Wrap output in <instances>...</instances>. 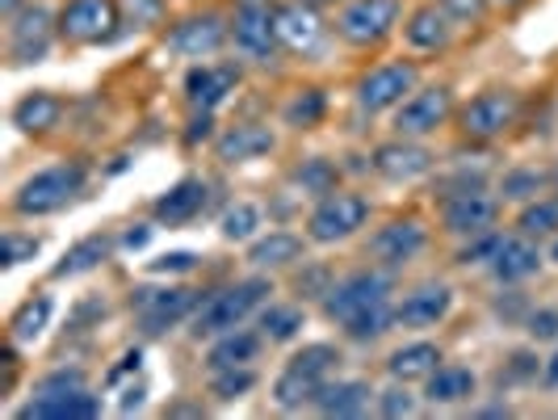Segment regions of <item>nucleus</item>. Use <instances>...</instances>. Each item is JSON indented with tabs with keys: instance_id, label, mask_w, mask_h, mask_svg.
<instances>
[{
	"instance_id": "obj_62",
	"label": "nucleus",
	"mask_w": 558,
	"mask_h": 420,
	"mask_svg": "<svg viewBox=\"0 0 558 420\" xmlns=\"http://www.w3.org/2000/svg\"><path fill=\"white\" fill-rule=\"evenodd\" d=\"M240 4H274V0H240Z\"/></svg>"
},
{
	"instance_id": "obj_19",
	"label": "nucleus",
	"mask_w": 558,
	"mask_h": 420,
	"mask_svg": "<svg viewBox=\"0 0 558 420\" xmlns=\"http://www.w3.org/2000/svg\"><path fill=\"white\" fill-rule=\"evenodd\" d=\"M235 88H240V68L235 63H194L185 72V101H190V110H219Z\"/></svg>"
},
{
	"instance_id": "obj_24",
	"label": "nucleus",
	"mask_w": 558,
	"mask_h": 420,
	"mask_svg": "<svg viewBox=\"0 0 558 420\" xmlns=\"http://www.w3.org/2000/svg\"><path fill=\"white\" fill-rule=\"evenodd\" d=\"M492 278L500 281V286H517V281H530L537 269H542V249H537V240L530 236H508L500 244V252L492 256Z\"/></svg>"
},
{
	"instance_id": "obj_21",
	"label": "nucleus",
	"mask_w": 558,
	"mask_h": 420,
	"mask_svg": "<svg viewBox=\"0 0 558 420\" xmlns=\"http://www.w3.org/2000/svg\"><path fill=\"white\" fill-rule=\"evenodd\" d=\"M22 420H93L101 417V399L88 395L84 387L76 392H51V395H34L29 404L17 408Z\"/></svg>"
},
{
	"instance_id": "obj_58",
	"label": "nucleus",
	"mask_w": 558,
	"mask_h": 420,
	"mask_svg": "<svg viewBox=\"0 0 558 420\" xmlns=\"http://www.w3.org/2000/svg\"><path fill=\"white\" fill-rule=\"evenodd\" d=\"M22 9H26V4H22V0H4V22H13V17H17V13H22Z\"/></svg>"
},
{
	"instance_id": "obj_3",
	"label": "nucleus",
	"mask_w": 558,
	"mask_h": 420,
	"mask_svg": "<svg viewBox=\"0 0 558 420\" xmlns=\"http://www.w3.org/2000/svg\"><path fill=\"white\" fill-rule=\"evenodd\" d=\"M197 303H202V295L190 286H140V290H131V311H135V324L143 336H165L177 324H190Z\"/></svg>"
},
{
	"instance_id": "obj_47",
	"label": "nucleus",
	"mask_w": 558,
	"mask_h": 420,
	"mask_svg": "<svg viewBox=\"0 0 558 420\" xmlns=\"http://www.w3.org/2000/svg\"><path fill=\"white\" fill-rule=\"evenodd\" d=\"M194 265H197V252L172 249V252H160L156 261H147V274H156V278H168V274H190Z\"/></svg>"
},
{
	"instance_id": "obj_40",
	"label": "nucleus",
	"mask_w": 558,
	"mask_h": 420,
	"mask_svg": "<svg viewBox=\"0 0 558 420\" xmlns=\"http://www.w3.org/2000/svg\"><path fill=\"white\" fill-rule=\"evenodd\" d=\"M328 113V97H324V88H299L290 101H286V127H294V131H311V127H319V118Z\"/></svg>"
},
{
	"instance_id": "obj_26",
	"label": "nucleus",
	"mask_w": 558,
	"mask_h": 420,
	"mask_svg": "<svg viewBox=\"0 0 558 420\" xmlns=\"http://www.w3.org/2000/svg\"><path fill=\"white\" fill-rule=\"evenodd\" d=\"M369 399H374V392L362 379H336V383L328 379L311 408L319 417H362V412H369Z\"/></svg>"
},
{
	"instance_id": "obj_55",
	"label": "nucleus",
	"mask_w": 558,
	"mask_h": 420,
	"mask_svg": "<svg viewBox=\"0 0 558 420\" xmlns=\"http://www.w3.org/2000/svg\"><path fill=\"white\" fill-rule=\"evenodd\" d=\"M143 395H147V387H143V383H131V387L122 392V404H118V412H122V417L140 412V408H143Z\"/></svg>"
},
{
	"instance_id": "obj_32",
	"label": "nucleus",
	"mask_w": 558,
	"mask_h": 420,
	"mask_svg": "<svg viewBox=\"0 0 558 420\" xmlns=\"http://www.w3.org/2000/svg\"><path fill=\"white\" fill-rule=\"evenodd\" d=\"M256 328L265 333L269 345H286V340H294L307 328V311L294 308V303H265L256 311Z\"/></svg>"
},
{
	"instance_id": "obj_37",
	"label": "nucleus",
	"mask_w": 558,
	"mask_h": 420,
	"mask_svg": "<svg viewBox=\"0 0 558 420\" xmlns=\"http://www.w3.org/2000/svg\"><path fill=\"white\" fill-rule=\"evenodd\" d=\"M391 328H395V303L391 299H383V303H374V308L357 311L353 320H344V324H340V333L349 336V340H357V345H369V340L387 336Z\"/></svg>"
},
{
	"instance_id": "obj_20",
	"label": "nucleus",
	"mask_w": 558,
	"mask_h": 420,
	"mask_svg": "<svg viewBox=\"0 0 558 420\" xmlns=\"http://www.w3.org/2000/svg\"><path fill=\"white\" fill-rule=\"evenodd\" d=\"M206 206H210V185L202 177H181L172 190H165L151 202V215H156V224L165 227H185L202 219Z\"/></svg>"
},
{
	"instance_id": "obj_53",
	"label": "nucleus",
	"mask_w": 558,
	"mask_h": 420,
	"mask_svg": "<svg viewBox=\"0 0 558 420\" xmlns=\"http://www.w3.org/2000/svg\"><path fill=\"white\" fill-rule=\"evenodd\" d=\"M441 9H446L453 22H478L483 9H487V0H441Z\"/></svg>"
},
{
	"instance_id": "obj_7",
	"label": "nucleus",
	"mask_w": 558,
	"mask_h": 420,
	"mask_svg": "<svg viewBox=\"0 0 558 420\" xmlns=\"http://www.w3.org/2000/svg\"><path fill=\"white\" fill-rule=\"evenodd\" d=\"M399 26V0H349L336 13V34L349 47H378Z\"/></svg>"
},
{
	"instance_id": "obj_17",
	"label": "nucleus",
	"mask_w": 558,
	"mask_h": 420,
	"mask_svg": "<svg viewBox=\"0 0 558 420\" xmlns=\"http://www.w3.org/2000/svg\"><path fill=\"white\" fill-rule=\"evenodd\" d=\"M59 17L43 4H26L13 22H9V59L13 63H43L51 51V26Z\"/></svg>"
},
{
	"instance_id": "obj_59",
	"label": "nucleus",
	"mask_w": 558,
	"mask_h": 420,
	"mask_svg": "<svg viewBox=\"0 0 558 420\" xmlns=\"http://www.w3.org/2000/svg\"><path fill=\"white\" fill-rule=\"evenodd\" d=\"M550 261L558 265V236H550Z\"/></svg>"
},
{
	"instance_id": "obj_15",
	"label": "nucleus",
	"mask_w": 558,
	"mask_h": 420,
	"mask_svg": "<svg viewBox=\"0 0 558 420\" xmlns=\"http://www.w3.org/2000/svg\"><path fill=\"white\" fill-rule=\"evenodd\" d=\"M231 43H235L240 56L269 63L281 47L278 26H274V9L269 4H240L235 17H231Z\"/></svg>"
},
{
	"instance_id": "obj_36",
	"label": "nucleus",
	"mask_w": 558,
	"mask_h": 420,
	"mask_svg": "<svg viewBox=\"0 0 558 420\" xmlns=\"http://www.w3.org/2000/svg\"><path fill=\"white\" fill-rule=\"evenodd\" d=\"M319 379H311V374H299V370H290V365H281V374L274 379V404L286 408V412H294V408H311L315 404V395H319Z\"/></svg>"
},
{
	"instance_id": "obj_43",
	"label": "nucleus",
	"mask_w": 558,
	"mask_h": 420,
	"mask_svg": "<svg viewBox=\"0 0 558 420\" xmlns=\"http://www.w3.org/2000/svg\"><path fill=\"white\" fill-rule=\"evenodd\" d=\"M43 252V240L38 236H22V231H4V240H0V265L4 269H17V265H26Z\"/></svg>"
},
{
	"instance_id": "obj_57",
	"label": "nucleus",
	"mask_w": 558,
	"mask_h": 420,
	"mask_svg": "<svg viewBox=\"0 0 558 420\" xmlns=\"http://www.w3.org/2000/svg\"><path fill=\"white\" fill-rule=\"evenodd\" d=\"M542 383H546L550 392H558V345H555V353L542 362Z\"/></svg>"
},
{
	"instance_id": "obj_61",
	"label": "nucleus",
	"mask_w": 558,
	"mask_h": 420,
	"mask_svg": "<svg viewBox=\"0 0 558 420\" xmlns=\"http://www.w3.org/2000/svg\"><path fill=\"white\" fill-rule=\"evenodd\" d=\"M307 4H315V9H324V4H336V0H307Z\"/></svg>"
},
{
	"instance_id": "obj_30",
	"label": "nucleus",
	"mask_w": 558,
	"mask_h": 420,
	"mask_svg": "<svg viewBox=\"0 0 558 420\" xmlns=\"http://www.w3.org/2000/svg\"><path fill=\"white\" fill-rule=\"evenodd\" d=\"M59 118H63V101L56 93H29L13 106V127L22 135H47L59 127Z\"/></svg>"
},
{
	"instance_id": "obj_28",
	"label": "nucleus",
	"mask_w": 558,
	"mask_h": 420,
	"mask_svg": "<svg viewBox=\"0 0 558 420\" xmlns=\"http://www.w3.org/2000/svg\"><path fill=\"white\" fill-rule=\"evenodd\" d=\"M449 34H453V17H449L446 9H437V4L416 9L408 17V26H403V38H408L412 51H441L449 43Z\"/></svg>"
},
{
	"instance_id": "obj_16",
	"label": "nucleus",
	"mask_w": 558,
	"mask_h": 420,
	"mask_svg": "<svg viewBox=\"0 0 558 420\" xmlns=\"http://www.w3.org/2000/svg\"><path fill=\"white\" fill-rule=\"evenodd\" d=\"M449 311H453V286H446V281H424V286L408 290L395 303V328L424 333V328H437Z\"/></svg>"
},
{
	"instance_id": "obj_52",
	"label": "nucleus",
	"mask_w": 558,
	"mask_h": 420,
	"mask_svg": "<svg viewBox=\"0 0 558 420\" xmlns=\"http://www.w3.org/2000/svg\"><path fill=\"white\" fill-rule=\"evenodd\" d=\"M140 365H143V349L135 345V349H126V353L118 358V365H110V370H106V387H118L126 374H140Z\"/></svg>"
},
{
	"instance_id": "obj_2",
	"label": "nucleus",
	"mask_w": 558,
	"mask_h": 420,
	"mask_svg": "<svg viewBox=\"0 0 558 420\" xmlns=\"http://www.w3.org/2000/svg\"><path fill=\"white\" fill-rule=\"evenodd\" d=\"M88 185V165L84 160H63V165L38 168L34 177H26L13 194V215H26V219H43V215H56L63 211L72 197Z\"/></svg>"
},
{
	"instance_id": "obj_38",
	"label": "nucleus",
	"mask_w": 558,
	"mask_h": 420,
	"mask_svg": "<svg viewBox=\"0 0 558 420\" xmlns=\"http://www.w3.org/2000/svg\"><path fill=\"white\" fill-rule=\"evenodd\" d=\"M517 231L530 236V240H550V236H558V194L525 202L521 215H517Z\"/></svg>"
},
{
	"instance_id": "obj_49",
	"label": "nucleus",
	"mask_w": 558,
	"mask_h": 420,
	"mask_svg": "<svg viewBox=\"0 0 558 420\" xmlns=\"http://www.w3.org/2000/svg\"><path fill=\"white\" fill-rule=\"evenodd\" d=\"M328 290H332V269L328 265H311L307 274H299V295L303 299H319L324 303Z\"/></svg>"
},
{
	"instance_id": "obj_12",
	"label": "nucleus",
	"mask_w": 558,
	"mask_h": 420,
	"mask_svg": "<svg viewBox=\"0 0 558 420\" xmlns=\"http://www.w3.org/2000/svg\"><path fill=\"white\" fill-rule=\"evenodd\" d=\"M500 219V197H492L487 190H471V194L441 197V227L453 240H471L492 231Z\"/></svg>"
},
{
	"instance_id": "obj_45",
	"label": "nucleus",
	"mask_w": 558,
	"mask_h": 420,
	"mask_svg": "<svg viewBox=\"0 0 558 420\" xmlns=\"http://www.w3.org/2000/svg\"><path fill=\"white\" fill-rule=\"evenodd\" d=\"M118 4H122L126 26L135 29H151L165 22V0H118Z\"/></svg>"
},
{
	"instance_id": "obj_27",
	"label": "nucleus",
	"mask_w": 558,
	"mask_h": 420,
	"mask_svg": "<svg viewBox=\"0 0 558 420\" xmlns=\"http://www.w3.org/2000/svg\"><path fill=\"white\" fill-rule=\"evenodd\" d=\"M475 392H478V379L471 365H437V370L424 379V399L437 404V408L466 404Z\"/></svg>"
},
{
	"instance_id": "obj_46",
	"label": "nucleus",
	"mask_w": 558,
	"mask_h": 420,
	"mask_svg": "<svg viewBox=\"0 0 558 420\" xmlns=\"http://www.w3.org/2000/svg\"><path fill=\"white\" fill-rule=\"evenodd\" d=\"M374 404H378V412H383V417H412V412H416V395L408 392V383H395V387H387V392H378V399H374Z\"/></svg>"
},
{
	"instance_id": "obj_14",
	"label": "nucleus",
	"mask_w": 558,
	"mask_h": 420,
	"mask_svg": "<svg viewBox=\"0 0 558 420\" xmlns=\"http://www.w3.org/2000/svg\"><path fill=\"white\" fill-rule=\"evenodd\" d=\"M274 26H278V43L294 56H315L328 38V26L319 17V9L307 0H290L274 9Z\"/></svg>"
},
{
	"instance_id": "obj_4",
	"label": "nucleus",
	"mask_w": 558,
	"mask_h": 420,
	"mask_svg": "<svg viewBox=\"0 0 558 420\" xmlns=\"http://www.w3.org/2000/svg\"><path fill=\"white\" fill-rule=\"evenodd\" d=\"M369 219V202L362 194L336 190V194L319 197L307 215V240L311 244H340L349 236H357Z\"/></svg>"
},
{
	"instance_id": "obj_5",
	"label": "nucleus",
	"mask_w": 558,
	"mask_h": 420,
	"mask_svg": "<svg viewBox=\"0 0 558 420\" xmlns=\"http://www.w3.org/2000/svg\"><path fill=\"white\" fill-rule=\"evenodd\" d=\"M383 299H391V269H378V265L374 269H357L349 278L332 281V290L324 295V315L340 328L344 320H353L357 311L374 308Z\"/></svg>"
},
{
	"instance_id": "obj_29",
	"label": "nucleus",
	"mask_w": 558,
	"mask_h": 420,
	"mask_svg": "<svg viewBox=\"0 0 558 420\" xmlns=\"http://www.w3.org/2000/svg\"><path fill=\"white\" fill-rule=\"evenodd\" d=\"M437 365H441V349L433 340H412V345H399L387 358V374L395 383H424Z\"/></svg>"
},
{
	"instance_id": "obj_35",
	"label": "nucleus",
	"mask_w": 558,
	"mask_h": 420,
	"mask_svg": "<svg viewBox=\"0 0 558 420\" xmlns=\"http://www.w3.org/2000/svg\"><path fill=\"white\" fill-rule=\"evenodd\" d=\"M290 181H294V190L303 197H328L336 194V181H340V168L332 165V160H324V156H311V160H303V165L290 172Z\"/></svg>"
},
{
	"instance_id": "obj_33",
	"label": "nucleus",
	"mask_w": 558,
	"mask_h": 420,
	"mask_svg": "<svg viewBox=\"0 0 558 420\" xmlns=\"http://www.w3.org/2000/svg\"><path fill=\"white\" fill-rule=\"evenodd\" d=\"M51 315H56V303H51L47 295H34V299H26L22 308L9 315V340H17V345L38 340V336L51 328Z\"/></svg>"
},
{
	"instance_id": "obj_25",
	"label": "nucleus",
	"mask_w": 558,
	"mask_h": 420,
	"mask_svg": "<svg viewBox=\"0 0 558 420\" xmlns=\"http://www.w3.org/2000/svg\"><path fill=\"white\" fill-rule=\"evenodd\" d=\"M265 349V333L256 328H231V333L215 336L210 349H206V370H231V365H252Z\"/></svg>"
},
{
	"instance_id": "obj_9",
	"label": "nucleus",
	"mask_w": 558,
	"mask_h": 420,
	"mask_svg": "<svg viewBox=\"0 0 558 420\" xmlns=\"http://www.w3.org/2000/svg\"><path fill=\"white\" fill-rule=\"evenodd\" d=\"M453 113V93L446 84H428V88H416L399 110H395V135L403 140H424L433 131H441Z\"/></svg>"
},
{
	"instance_id": "obj_8",
	"label": "nucleus",
	"mask_w": 558,
	"mask_h": 420,
	"mask_svg": "<svg viewBox=\"0 0 558 420\" xmlns=\"http://www.w3.org/2000/svg\"><path fill=\"white\" fill-rule=\"evenodd\" d=\"M416 63H383V68H369L362 81H357V106L365 113H383L399 110L412 93H416Z\"/></svg>"
},
{
	"instance_id": "obj_31",
	"label": "nucleus",
	"mask_w": 558,
	"mask_h": 420,
	"mask_svg": "<svg viewBox=\"0 0 558 420\" xmlns=\"http://www.w3.org/2000/svg\"><path fill=\"white\" fill-rule=\"evenodd\" d=\"M113 252V240L110 236H84V240H76L72 249L63 252V261H59L56 269H51V278L63 281V278H81V274H88V269H97L106 256Z\"/></svg>"
},
{
	"instance_id": "obj_44",
	"label": "nucleus",
	"mask_w": 558,
	"mask_h": 420,
	"mask_svg": "<svg viewBox=\"0 0 558 420\" xmlns=\"http://www.w3.org/2000/svg\"><path fill=\"white\" fill-rule=\"evenodd\" d=\"M508 240L504 231H483V236H471L462 249H458V265H492V256L500 252V244Z\"/></svg>"
},
{
	"instance_id": "obj_13",
	"label": "nucleus",
	"mask_w": 558,
	"mask_h": 420,
	"mask_svg": "<svg viewBox=\"0 0 558 420\" xmlns=\"http://www.w3.org/2000/svg\"><path fill=\"white\" fill-rule=\"evenodd\" d=\"M424 244H428V231H424V224H416V219H395V224L378 227L374 236H369V249H365V256L378 265V269H403V265H412L420 252H424Z\"/></svg>"
},
{
	"instance_id": "obj_60",
	"label": "nucleus",
	"mask_w": 558,
	"mask_h": 420,
	"mask_svg": "<svg viewBox=\"0 0 558 420\" xmlns=\"http://www.w3.org/2000/svg\"><path fill=\"white\" fill-rule=\"evenodd\" d=\"M550 190H555V194H558V168H555V172H550Z\"/></svg>"
},
{
	"instance_id": "obj_23",
	"label": "nucleus",
	"mask_w": 558,
	"mask_h": 420,
	"mask_svg": "<svg viewBox=\"0 0 558 420\" xmlns=\"http://www.w3.org/2000/svg\"><path fill=\"white\" fill-rule=\"evenodd\" d=\"M274 147H278V140H274L269 127H260V122H235V127H227L223 135L215 140V156L223 165H248V160L269 156Z\"/></svg>"
},
{
	"instance_id": "obj_50",
	"label": "nucleus",
	"mask_w": 558,
	"mask_h": 420,
	"mask_svg": "<svg viewBox=\"0 0 558 420\" xmlns=\"http://www.w3.org/2000/svg\"><path fill=\"white\" fill-rule=\"evenodd\" d=\"M185 147H202V143H210V140H219L215 135V110H194V118L185 122Z\"/></svg>"
},
{
	"instance_id": "obj_63",
	"label": "nucleus",
	"mask_w": 558,
	"mask_h": 420,
	"mask_svg": "<svg viewBox=\"0 0 558 420\" xmlns=\"http://www.w3.org/2000/svg\"><path fill=\"white\" fill-rule=\"evenodd\" d=\"M496 4H521V0H496Z\"/></svg>"
},
{
	"instance_id": "obj_42",
	"label": "nucleus",
	"mask_w": 558,
	"mask_h": 420,
	"mask_svg": "<svg viewBox=\"0 0 558 420\" xmlns=\"http://www.w3.org/2000/svg\"><path fill=\"white\" fill-rule=\"evenodd\" d=\"M260 383V374L252 365H231V370H210V395L219 404H231V399H244Z\"/></svg>"
},
{
	"instance_id": "obj_6",
	"label": "nucleus",
	"mask_w": 558,
	"mask_h": 420,
	"mask_svg": "<svg viewBox=\"0 0 558 420\" xmlns=\"http://www.w3.org/2000/svg\"><path fill=\"white\" fill-rule=\"evenodd\" d=\"M118 26H122V4L118 0H68L59 9V34L68 43H81V47L113 43Z\"/></svg>"
},
{
	"instance_id": "obj_22",
	"label": "nucleus",
	"mask_w": 558,
	"mask_h": 420,
	"mask_svg": "<svg viewBox=\"0 0 558 420\" xmlns=\"http://www.w3.org/2000/svg\"><path fill=\"white\" fill-rule=\"evenodd\" d=\"M307 244L299 231H269V236H256L248 244V265L256 274H278V269H290V265H299L303 256H307Z\"/></svg>"
},
{
	"instance_id": "obj_1",
	"label": "nucleus",
	"mask_w": 558,
	"mask_h": 420,
	"mask_svg": "<svg viewBox=\"0 0 558 420\" xmlns=\"http://www.w3.org/2000/svg\"><path fill=\"white\" fill-rule=\"evenodd\" d=\"M269 295H274V281L265 278V274L215 290L210 299L197 303L194 320H190V336L194 340H215V336L240 328L248 315H256V311L269 303Z\"/></svg>"
},
{
	"instance_id": "obj_54",
	"label": "nucleus",
	"mask_w": 558,
	"mask_h": 420,
	"mask_svg": "<svg viewBox=\"0 0 558 420\" xmlns=\"http://www.w3.org/2000/svg\"><path fill=\"white\" fill-rule=\"evenodd\" d=\"M147 240H151V227L135 224L131 231H122V240H118V244H122L126 252H140V249H147Z\"/></svg>"
},
{
	"instance_id": "obj_48",
	"label": "nucleus",
	"mask_w": 558,
	"mask_h": 420,
	"mask_svg": "<svg viewBox=\"0 0 558 420\" xmlns=\"http://www.w3.org/2000/svg\"><path fill=\"white\" fill-rule=\"evenodd\" d=\"M530 340H558V308H537L525 315Z\"/></svg>"
},
{
	"instance_id": "obj_10",
	"label": "nucleus",
	"mask_w": 558,
	"mask_h": 420,
	"mask_svg": "<svg viewBox=\"0 0 558 420\" xmlns=\"http://www.w3.org/2000/svg\"><path fill=\"white\" fill-rule=\"evenodd\" d=\"M227 38H231V22H223L219 13H190L177 26H168L165 47L181 59H210L215 51H223Z\"/></svg>"
},
{
	"instance_id": "obj_11",
	"label": "nucleus",
	"mask_w": 558,
	"mask_h": 420,
	"mask_svg": "<svg viewBox=\"0 0 558 420\" xmlns=\"http://www.w3.org/2000/svg\"><path fill=\"white\" fill-rule=\"evenodd\" d=\"M517 113H521V97L512 88H487L462 110V135L466 140H500L517 122Z\"/></svg>"
},
{
	"instance_id": "obj_56",
	"label": "nucleus",
	"mask_w": 558,
	"mask_h": 420,
	"mask_svg": "<svg viewBox=\"0 0 558 420\" xmlns=\"http://www.w3.org/2000/svg\"><path fill=\"white\" fill-rule=\"evenodd\" d=\"M537 374H542V365H537L533 353H517L512 358V379H537Z\"/></svg>"
},
{
	"instance_id": "obj_18",
	"label": "nucleus",
	"mask_w": 558,
	"mask_h": 420,
	"mask_svg": "<svg viewBox=\"0 0 558 420\" xmlns=\"http://www.w3.org/2000/svg\"><path fill=\"white\" fill-rule=\"evenodd\" d=\"M369 165H374V172L383 177V181H420V177H428L433 172V165H437V156L424 147L420 140H391L383 143L374 156H369Z\"/></svg>"
},
{
	"instance_id": "obj_34",
	"label": "nucleus",
	"mask_w": 558,
	"mask_h": 420,
	"mask_svg": "<svg viewBox=\"0 0 558 420\" xmlns=\"http://www.w3.org/2000/svg\"><path fill=\"white\" fill-rule=\"evenodd\" d=\"M265 227V211L256 202H231L223 215H219V236L231 244H252Z\"/></svg>"
},
{
	"instance_id": "obj_51",
	"label": "nucleus",
	"mask_w": 558,
	"mask_h": 420,
	"mask_svg": "<svg viewBox=\"0 0 558 420\" xmlns=\"http://www.w3.org/2000/svg\"><path fill=\"white\" fill-rule=\"evenodd\" d=\"M76 387H84V370H51L43 383H38V392L34 395H51V392H76Z\"/></svg>"
},
{
	"instance_id": "obj_39",
	"label": "nucleus",
	"mask_w": 558,
	"mask_h": 420,
	"mask_svg": "<svg viewBox=\"0 0 558 420\" xmlns=\"http://www.w3.org/2000/svg\"><path fill=\"white\" fill-rule=\"evenodd\" d=\"M550 190V172H542V168H508L500 177V197L504 202H533V197H542Z\"/></svg>"
},
{
	"instance_id": "obj_41",
	"label": "nucleus",
	"mask_w": 558,
	"mask_h": 420,
	"mask_svg": "<svg viewBox=\"0 0 558 420\" xmlns=\"http://www.w3.org/2000/svg\"><path fill=\"white\" fill-rule=\"evenodd\" d=\"M290 370H299V374H311V379H319V383H328L336 374V365H340V349L336 345H303L294 358H290Z\"/></svg>"
}]
</instances>
